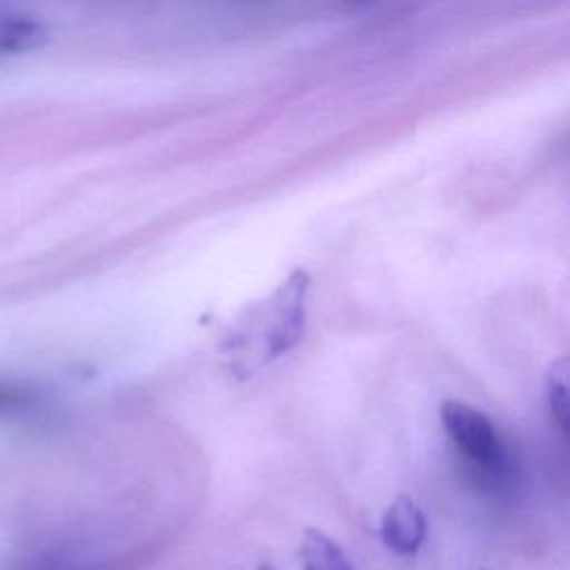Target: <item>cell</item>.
Listing matches in <instances>:
<instances>
[{"mask_svg":"<svg viewBox=\"0 0 570 570\" xmlns=\"http://www.w3.org/2000/svg\"><path fill=\"white\" fill-rule=\"evenodd\" d=\"M309 276L305 269H296L287 281L263 301L261 325V363L272 361L292 350L305 325V296Z\"/></svg>","mask_w":570,"mask_h":570,"instance_id":"1","label":"cell"},{"mask_svg":"<svg viewBox=\"0 0 570 570\" xmlns=\"http://www.w3.org/2000/svg\"><path fill=\"white\" fill-rule=\"evenodd\" d=\"M441 423L454 445L476 463H494L501 445L490 419L476 407L461 401H445L441 405Z\"/></svg>","mask_w":570,"mask_h":570,"instance_id":"2","label":"cell"},{"mask_svg":"<svg viewBox=\"0 0 570 570\" xmlns=\"http://www.w3.org/2000/svg\"><path fill=\"white\" fill-rule=\"evenodd\" d=\"M425 517L405 494H399L383 512L381 539L399 554H414L425 541Z\"/></svg>","mask_w":570,"mask_h":570,"instance_id":"3","label":"cell"},{"mask_svg":"<svg viewBox=\"0 0 570 570\" xmlns=\"http://www.w3.org/2000/svg\"><path fill=\"white\" fill-rule=\"evenodd\" d=\"M49 33L42 20L24 13L0 16V56H20L47 42Z\"/></svg>","mask_w":570,"mask_h":570,"instance_id":"4","label":"cell"},{"mask_svg":"<svg viewBox=\"0 0 570 570\" xmlns=\"http://www.w3.org/2000/svg\"><path fill=\"white\" fill-rule=\"evenodd\" d=\"M303 570H354L343 548L316 528H307L301 539Z\"/></svg>","mask_w":570,"mask_h":570,"instance_id":"5","label":"cell"},{"mask_svg":"<svg viewBox=\"0 0 570 570\" xmlns=\"http://www.w3.org/2000/svg\"><path fill=\"white\" fill-rule=\"evenodd\" d=\"M548 403L561 434L568 430V358L552 363L548 372Z\"/></svg>","mask_w":570,"mask_h":570,"instance_id":"6","label":"cell"},{"mask_svg":"<svg viewBox=\"0 0 570 570\" xmlns=\"http://www.w3.org/2000/svg\"><path fill=\"white\" fill-rule=\"evenodd\" d=\"M29 394L16 385L0 383V414H18L29 405Z\"/></svg>","mask_w":570,"mask_h":570,"instance_id":"7","label":"cell"},{"mask_svg":"<svg viewBox=\"0 0 570 570\" xmlns=\"http://www.w3.org/2000/svg\"><path fill=\"white\" fill-rule=\"evenodd\" d=\"M258 570H274V566H272V563H267V561H265V563H263V566H261V568H258Z\"/></svg>","mask_w":570,"mask_h":570,"instance_id":"8","label":"cell"}]
</instances>
